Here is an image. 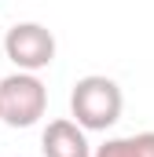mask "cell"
<instances>
[{
  "mask_svg": "<svg viewBox=\"0 0 154 157\" xmlns=\"http://www.w3.org/2000/svg\"><path fill=\"white\" fill-rule=\"evenodd\" d=\"M40 150H44V157H95L92 146H88L84 128L74 124L70 117L48 121V128L40 135Z\"/></svg>",
  "mask_w": 154,
  "mask_h": 157,
  "instance_id": "4",
  "label": "cell"
},
{
  "mask_svg": "<svg viewBox=\"0 0 154 157\" xmlns=\"http://www.w3.org/2000/svg\"><path fill=\"white\" fill-rule=\"evenodd\" d=\"M0 40H4V33H0Z\"/></svg>",
  "mask_w": 154,
  "mask_h": 157,
  "instance_id": "6",
  "label": "cell"
},
{
  "mask_svg": "<svg viewBox=\"0 0 154 157\" xmlns=\"http://www.w3.org/2000/svg\"><path fill=\"white\" fill-rule=\"evenodd\" d=\"M4 51L18 66V73H37L55 62V37L40 22H15L4 33Z\"/></svg>",
  "mask_w": 154,
  "mask_h": 157,
  "instance_id": "3",
  "label": "cell"
},
{
  "mask_svg": "<svg viewBox=\"0 0 154 157\" xmlns=\"http://www.w3.org/2000/svg\"><path fill=\"white\" fill-rule=\"evenodd\" d=\"M48 110V88L37 73H11L0 80V124L33 128Z\"/></svg>",
  "mask_w": 154,
  "mask_h": 157,
  "instance_id": "2",
  "label": "cell"
},
{
  "mask_svg": "<svg viewBox=\"0 0 154 157\" xmlns=\"http://www.w3.org/2000/svg\"><path fill=\"white\" fill-rule=\"evenodd\" d=\"M121 106L125 95L117 88V80L103 77V73H88L74 84L70 91V121L81 124L84 132H107L121 121Z\"/></svg>",
  "mask_w": 154,
  "mask_h": 157,
  "instance_id": "1",
  "label": "cell"
},
{
  "mask_svg": "<svg viewBox=\"0 0 154 157\" xmlns=\"http://www.w3.org/2000/svg\"><path fill=\"white\" fill-rule=\"evenodd\" d=\"M95 157H154V132L107 139L103 146H95Z\"/></svg>",
  "mask_w": 154,
  "mask_h": 157,
  "instance_id": "5",
  "label": "cell"
}]
</instances>
